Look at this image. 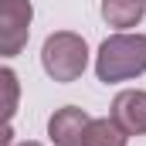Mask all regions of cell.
<instances>
[{
	"label": "cell",
	"mask_w": 146,
	"mask_h": 146,
	"mask_svg": "<svg viewBox=\"0 0 146 146\" xmlns=\"http://www.w3.org/2000/svg\"><path fill=\"white\" fill-rule=\"evenodd\" d=\"M129 143V133L112 119H92L88 122V133H85V146H126Z\"/></svg>",
	"instance_id": "52a82bcc"
},
{
	"label": "cell",
	"mask_w": 146,
	"mask_h": 146,
	"mask_svg": "<svg viewBox=\"0 0 146 146\" xmlns=\"http://www.w3.org/2000/svg\"><path fill=\"white\" fill-rule=\"evenodd\" d=\"M34 7L31 0H0V54L17 58L31 37Z\"/></svg>",
	"instance_id": "3957f363"
},
{
	"label": "cell",
	"mask_w": 146,
	"mask_h": 146,
	"mask_svg": "<svg viewBox=\"0 0 146 146\" xmlns=\"http://www.w3.org/2000/svg\"><path fill=\"white\" fill-rule=\"evenodd\" d=\"M146 17V0H102V21L109 27L129 31Z\"/></svg>",
	"instance_id": "8992f818"
},
{
	"label": "cell",
	"mask_w": 146,
	"mask_h": 146,
	"mask_svg": "<svg viewBox=\"0 0 146 146\" xmlns=\"http://www.w3.org/2000/svg\"><path fill=\"white\" fill-rule=\"evenodd\" d=\"M10 146H41V143H31V139H27V143H10Z\"/></svg>",
	"instance_id": "9c48e42d"
},
{
	"label": "cell",
	"mask_w": 146,
	"mask_h": 146,
	"mask_svg": "<svg viewBox=\"0 0 146 146\" xmlns=\"http://www.w3.org/2000/svg\"><path fill=\"white\" fill-rule=\"evenodd\" d=\"M143 72H146V34L119 31V34L106 37L99 44V54H95V75H99V82L115 85V82L139 78Z\"/></svg>",
	"instance_id": "6da1fadb"
},
{
	"label": "cell",
	"mask_w": 146,
	"mask_h": 146,
	"mask_svg": "<svg viewBox=\"0 0 146 146\" xmlns=\"http://www.w3.org/2000/svg\"><path fill=\"white\" fill-rule=\"evenodd\" d=\"M92 115L78 106H65L48 119V136L54 146H85V133H88Z\"/></svg>",
	"instance_id": "277c9868"
},
{
	"label": "cell",
	"mask_w": 146,
	"mask_h": 146,
	"mask_svg": "<svg viewBox=\"0 0 146 146\" xmlns=\"http://www.w3.org/2000/svg\"><path fill=\"white\" fill-rule=\"evenodd\" d=\"M0 85L7 88V106H3V112H7V122H10V115L17 109V75L10 72V68H0Z\"/></svg>",
	"instance_id": "ba28073f"
},
{
	"label": "cell",
	"mask_w": 146,
	"mask_h": 146,
	"mask_svg": "<svg viewBox=\"0 0 146 146\" xmlns=\"http://www.w3.org/2000/svg\"><path fill=\"white\" fill-rule=\"evenodd\" d=\"M112 119L129 133V136H146V92L143 88H126L112 99Z\"/></svg>",
	"instance_id": "5b68a950"
},
{
	"label": "cell",
	"mask_w": 146,
	"mask_h": 146,
	"mask_svg": "<svg viewBox=\"0 0 146 146\" xmlns=\"http://www.w3.org/2000/svg\"><path fill=\"white\" fill-rule=\"evenodd\" d=\"M41 68L48 72L51 82H78L88 68V44L75 31H54L41 44Z\"/></svg>",
	"instance_id": "7a4b0ae2"
}]
</instances>
